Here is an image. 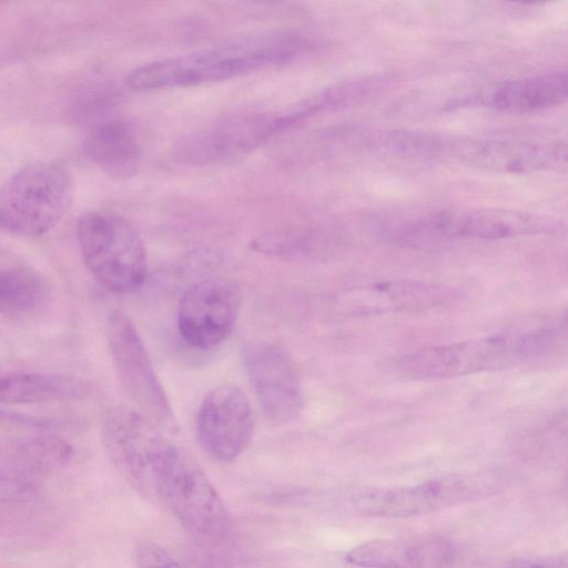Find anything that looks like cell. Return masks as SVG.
Listing matches in <instances>:
<instances>
[{
	"label": "cell",
	"instance_id": "obj_1",
	"mask_svg": "<svg viewBox=\"0 0 568 568\" xmlns=\"http://www.w3.org/2000/svg\"><path fill=\"white\" fill-rule=\"evenodd\" d=\"M302 48V39L292 32L253 33L145 63L133 70L125 82L133 90L149 91L223 81L286 63Z\"/></svg>",
	"mask_w": 568,
	"mask_h": 568
},
{
	"label": "cell",
	"instance_id": "obj_2",
	"mask_svg": "<svg viewBox=\"0 0 568 568\" xmlns=\"http://www.w3.org/2000/svg\"><path fill=\"white\" fill-rule=\"evenodd\" d=\"M144 493L159 498L193 538L221 545L232 532L225 504L199 463L164 437L154 448Z\"/></svg>",
	"mask_w": 568,
	"mask_h": 568
},
{
	"label": "cell",
	"instance_id": "obj_3",
	"mask_svg": "<svg viewBox=\"0 0 568 568\" xmlns=\"http://www.w3.org/2000/svg\"><path fill=\"white\" fill-rule=\"evenodd\" d=\"M548 328L517 329L433 346L392 358L387 369L409 381H438L518 367L548 351Z\"/></svg>",
	"mask_w": 568,
	"mask_h": 568
},
{
	"label": "cell",
	"instance_id": "obj_4",
	"mask_svg": "<svg viewBox=\"0 0 568 568\" xmlns=\"http://www.w3.org/2000/svg\"><path fill=\"white\" fill-rule=\"evenodd\" d=\"M503 484L495 471L455 474L413 485L355 488L344 495L343 506L363 517L406 518L486 498Z\"/></svg>",
	"mask_w": 568,
	"mask_h": 568
},
{
	"label": "cell",
	"instance_id": "obj_5",
	"mask_svg": "<svg viewBox=\"0 0 568 568\" xmlns=\"http://www.w3.org/2000/svg\"><path fill=\"white\" fill-rule=\"evenodd\" d=\"M73 197V180L63 165L28 164L0 186V230L22 237L41 236L65 216Z\"/></svg>",
	"mask_w": 568,
	"mask_h": 568
},
{
	"label": "cell",
	"instance_id": "obj_6",
	"mask_svg": "<svg viewBox=\"0 0 568 568\" xmlns=\"http://www.w3.org/2000/svg\"><path fill=\"white\" fill-rule=\"evenodd\" d=\"M77 239L85 267L103 287L115 294L141 288L148 272L145 247L126 219L88 212L77 223Z\"/></svg>",
	"mask_w": 568,
	"mask_h": 568
},
{
	"label": "cell",
	"instance_id": "obj_7",
	"mask_svg": "<svg viewBox=\"0 0 568 568\" xmlns=\"http://www.w3.org/2000/svg\"><path fill=\"white\" fill-rule=\"evenodd\" d=\"M307 120L301 101L281 110L230 115L181 138L173 154L192 165L219 163L253 151Z\"/></svg>",
	"mask_w": 568,
	"mask_h": 568
},
{
	"label": "cell",
	"instance_id": "obj_8",
	"mask_svg": "<svg viewBox=\"0 0 568 568\" xmlns=\"http://www.w3.org/2000/svg\"><path fill=\"white\" fill-rule=\"evenodd\" d=\"M564 224L548 215L508 209L444 210L407 222L397 237L407 244L439 240H499L524 235L557 233Z\"/></svg>",
	"mask_w": 568,
	"mask_h": 568
},
{
	"label": "cell",
	"instance_id": "obj_9",
	"mask_svg": "<svg viewBox=\"0 0 568 568\" xmlns=\"http://www.w3.org/2000/svg\"><path fill=\"white\" fill-rule=\"evenodd\" d=\"M105 332L116 376L138 412L163 430L175 432L174 412L131 318L113 311Z\"/></svg>",
	"mask_w": 568,
	"mask_h": 568
},
{
	"label": "cell",
	"instance_id": "obj_10",
	"mask_svg": "<svg viewBox=\"0 0 568 568\" xmlns=\"http://www.w3.org/2000/svg\"><path fill=\"white\" fill-rule=\"evenodd\" d=\"M433 159H453L496 172L551 171L566 166L567 145L560 141L436 135Z\"/></svg>",
	"mask_w": 568,
	"mask_h": 568
},
{
	"label": "cell",
	"instance_id": "obj_11",
	"mask_svg": "<svg viewBox=\"0 0 568 568\" xmlns=\"http://www.w3.org/2000/svg\"><path fill=\"white\" fill-rule=\"evenodd\" d=\"M241 304V290L234 282L220 277L201 280L181 297L179 332L193 347L213 348L232 334Z\"/></svg>",
	"mask_w": 568,
	"mask_h": 568
},
{
	"label": "cell",
	"instance_id": "obj_12",
	"mask_svg": "<svg viewBox=\"0 0 568 568\" xmlns=\"http://www.w3.org/2000/svg\"><path fill=\"white\" fill-rule=\"evenodd\" d=\"M254 433V414L245 393L221 385L203 398L196 417L197 439L204 452L221 463L239 458Z\"/></svg>",
	"mask_w": 568,
	"mask_h": 568
},
{
	"label": "cell",
	"instance_id": "obj_13",
	"mask_svg": "<svg viewBox=\"0 0 568 568\" xmlns=\"http://www.w3.org/2000/svg\"><path fill=\"white\" fill-rule=\"evenodd\" d=\"M245 366L266 418L275 424L297 419L304 408V392L287 354L273 344L253 343L245 351Z\"/></svg>",
	"mask_w": 568,
	"mask_h": 568
},
{
	"label": "cell",
	"instance_id": "obj_14",
	"mask_svg": "<svg viewBox=\"0 0 568 568\" xmlns=\"http://www.w3.org/2000/svg\"><path fill=\"white\" fill-rule=\"evenodd\" d=\"M455 287L422 280H382L355 285L339 297L345 314L373 316L424 311L450 304L459 297Z\"/></svg>",
	"mask_w": 568,
	"mask_h": 568
},
{
	"label": "cell",
	"instance_id": "obj_15",
	"mask_svg": "<svg viewBox=\"0 0 568 568\" xmlns=\"http://www.w3.org/2000/svg\"><path fill=\"white\" fill-rule=\"evenodd\" d=\"M345 559L362 568H448L456 548L443 536L423 534L368 540L349 549Z\"/></svg>",
	"mask_w": 568,
	"mask_h": 568
},
{
	"label": "cell",
	"instance_id": "obj_16",
	"mask_svg": "<svg viewBox=\"0 0 568 568\" xmlns=\"http://www.w3.org/2000/svg\"><path fill=\"white\" fill-rule=\"evenodd\" d=\"M568 95L567 71L505 81L453 105H475L499 112L527 113L564 103Z\"/></svg>",
	"mask_w": 568,
	"mask_h": 568
},
{
	"label": "cell",
	"instance_id": "obj_17",
	"mask_svg": "<svg viewBox=\"0 0 568 568\" xmlns=\"http://www.w3.org/2000/svg\"><path fill=\"white\" fill-rule=\"evenodd\" d=\"M88 384L75 376L34 371H0V403L47 404L80 399Z\"/></svg>",
	"mask_w": 568,
	"mask_h": 568
},
{
	"label": "cell",
	"instance_id": "obj_18",
	"mask_svg": "<svg viewBox=\"0 0 568 568\" xmlns=\"http://www.w3.org/2000/svg\"><path fill=\"white\" fill-rule=\"evenodd\" d=\"M85 152L102 171L118 179L133 175L141 159L135 132L120 120L94 125L85 140Z\"/></svg>",
	"mask_w": 568,
	"mask_h": 568
},
{
	"label": "cell",
	"instance_id": "obj_19",
	"mask_svg": "<svg viewBox=\"0 0 568 568\" xmlns=\"http://www.w3.org/2000/svg\"><path fill=\"white\" fill-rule=\"evenodd\" d=\"M49 296V284L39 272L20 264L0 265L1 315H33L47 304Z\"/></svg>",
	"mask_w": 568,
	"mask_h": 568
},
{
	"label": "cell",
	"instance_id": "obj_20",
	"mask_svg": "<svg viewBox=\"0 0 568 568\" xmlns=\"http://www.w3.org/2000/svg\"><path fill=\"white\" fill-rule=\"evenodd\" d=\"M138 568H184L165 549L159 545L144 541L136 549Z\"/></svg>",
	"mask_w": 568,
	"mask_h": 568
},
{
	"label": "cell",
	"instance_id": "obj_21",
	"mask_svg": "<svg viewBox=\"0 0 568 568\" xmlns=\"http://www.w3.org/2000/svg\"><path fill=\"white\" fill-rule=\"evenodd\" d=\"M0 424L48 429L55 426V422L16 412L0 410Z\"/></svg>",
	"mask_w": 568,
	"mask_h": 568
},
{
	"label": "cell",
	"instance_id": "obj_22",
	"mask_svg": "<svg viewBox=\"0 0 568 568\" xmlns=\"http://www.w3.org/2000/svg\"><path fill=\"white\" fill-rule=\"evenodd\" d=\"M506 568H545L541 564L531 560H520L513 562Z\"/></svg>",
	"mask_w": 568,
	"mask_h": 568
}]
</instances>
